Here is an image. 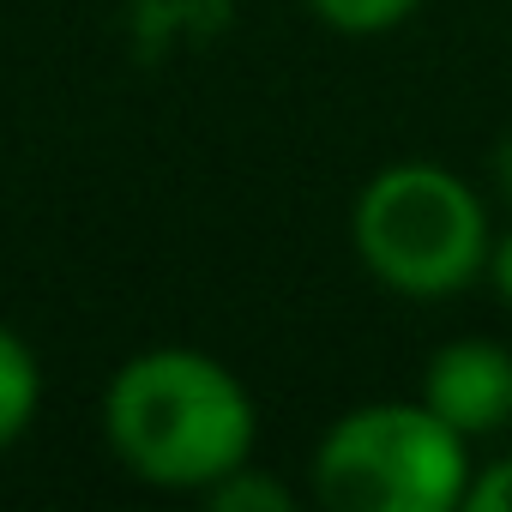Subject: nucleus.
Returning a JSON list of instances; mask_svg holds the SVG:
<instances>
[{
    "mask_svg": "<svg viewBox=\"0 0 512 512\" xmlns=\"http://www.w3.org/2000/svg\"><path fill=\"white\" fill-rule=\"evenodd\" d=\"M422 404L440 410L464 440L512 422V350L494 338H452L422 368Z\"/></svg>",
    "mask_w": 512,
    "mask_h": 512,
    "instance_id": "nucleus-4",
    "label": "nucleus"
},
{
    "mask_svg": "<svg viewBox=\"0 0 512 512\" xmlns=\"http://www.w3.org/2000/svg\"><path fill=\"white\" fill-rule=\"evenodd\" d=\"M470 512H512V458H500L494 470H482L470 482Z\"/></svg>",
    "mask_w": 512,
    "mask_h": 512,
    "instance_id": "nucleus-8",
    "label": "nucleus"
},
{
    "mask_svg": "<svg viewBox=\"0 0 512 512\" xmlns=\"http://www.w3.org/2000/svg\"><path fill=\"white\" fill-rule=\"evenodd\" d=\"M37 398H43V374H37L31 344H25L13 326H0V452H7V446L31 428Z\"/></svg>",
    "mask_w": 512,
    "mask_h": 512,
    "instance_id": "nucleus-5",
    "label": "nucleus"
},
{
    "mask_svg": "<svg viewBox=\"0 0 512 512\" xmlns=\"http://www.w3.org/2000/svg\"><path fill=\"white\" fill-rule=\"evenodd\" d=\"M350 235L374 284L410 302H440L470 290L494 253L482 193L446 163H422V157L386 163L362 187Z\"/></svg>",
    "mask_w": 512,
    "mask_h": 512,
    "instance_id": "nucleus-2",
    "label": "nucleus"
},
{
    "mask_svg": "<svg viewBox=\"0 0 512 512\" xmlns=\"http://www.w3.org/2000/svg\"><path fill=\"white\" fill-rule=\"evenodd\" d=\"M205 500H211L217 512H290V506H296V494H290L284 482L260 476L253 464H241V470H229L223 482H211Z\"/></svg>",
    "mask_w": 512,
    "mask_h": 512,
    "instance_id": "nucleus-6",
    "label": "nucleus"
},
{
    "mask_svg": "<svg viewBox=\"0 0 512 512\" xmlns=\"http://www.w3.org/2000/svg\"><path fill=\"white\" fill-rule=\"evenodd\" d=\"M488 284L500 290V302L512 308V229L494 235V253H488Z\"/></svg>",
    "mask_w": 512,
    "mask_h": 512,
    "instance_id": "nucleus-9",
    "label": "nucleus"
},
{
    "mask_svg": "<svg viewBox=\"0 0 512 512\" xmlns=\"http://www.w3.org/2000/svg\"><path fill=\"white\" fill-rule=\"evenodd\" d=\"M494 181H500V193L512 199V133L494 145Z\"/></svg>",
    "mask_w": 512,
    "mask_h": 512,
    "instance_id": "nucleus-10",
    "label": "nucleus"
},
{
    "mask_svg": "<svg viewBox=\"0 0 512 512\" xmlns=\"http://www.w3.org/2000/svg\"><path fill=\"white\" fill-rule=\"evenodd\" d=\"M308 7H314L332 31H344V37H380V31H392V25H404L422 0H308Z\"/></svg>",
    "mask_w": 512,
    "mask_h": 512,
    "instance_id": "nucleus-7",
    "label": "nucleus"
},
{
    "mask_svg": "<svg viewBox=\"0 0 512 512\" xmlns=\"http://www.w3.org/2000/svg\"><path fill=\"white\" fill-rule=\"evenodd\" d=\"M470 440L416 404H362L314 452V494L332 512H452L470 500Z\"/></svg>",
    "mask_w": 512,
    "mask_h": 512,
    "instance_id": "nucleus-3",
    "label": "nucleus"
},
{
    "mask_svg": "<svg viewBox=\"0 0 512 512\" xmlns=\"http://www.w3.org/2000/svg\"><path fill=\"white\" fill-rule=\"evenodd\" d=\"M103 434L139 482L205 494L253 458L260 422L223 362L199 350H145L109 380Z\"/></svg>",
    "mask_w": 512,
    "mask_h": 512,
    "instance_id": "nucleus-1",
    "label": "nucleus"
}]
</instances>
